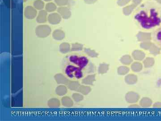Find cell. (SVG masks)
Segmentation results:
<instances>
[{
	"label": "cell",
	"mask_w": 161,
	"mask_h": 121,
	"mask_svg": "<svg viewBox=\"0 0 161 121\" xmlns=\"http://www.w3.org/2000/svg\"><path fill=\"white\" fill-rule=\"evenodd\" d=\"M134 18L142 28L146 29L153 28L161 23V18L154 8L141 10L135 14Z\"/></svg>",
	"instance_id": "obj_1"
},
{
	"label": "cell",
	"mask_w": 161,
	"mask_h": 121,
	"mask_svg": "<svg viewBox=\"0 0 161 121\" xmlns=\"http://www.w3.org/2000/svg\"><path fill=\"white\" fill-rule=\"evenodd\" d=\"M65 71L67 76L70 78H75L77 79H80L83 77L82 69L79 67L69 65L67 66Z\"/></svg>",
	"instance_id": "obj_2"
},
{
	"label": "cell",
	"mask_w": 161,
	"mask_h": 121,
	"mask_svg": "<svg viewBox=\"0 0 161 121\" xmlns=\"http://www.w3.org/2000/svg\"><path fill=\"white\" fill-rule=\"evenodd\" d=\"M69 59L70 62L77 65L82 70L85 68L89 63V60L85 57H78L73 55L70 56Z\"/></svg>",
	"instance_id": "obj_3"
},
{
	"label": "cell",
	"mask_w": 161,
	"mask_h": 121,
	"mask_svg": "<svg viewBox=\"0 0 161 121\" xmlns=\"http://www.w3.org/2000/svg\"><path fill=\"white\" fill-rule=\"evenodd\" d=\"M51 28L47 25H41L35 28L36 36L39 38H45L50 35L51 32Z\"/></svg>",
	"instance_id": "obj_4"
},
{
	"label": "cell",
	"mask_w": 161,
	"mask_h": 121,
	"mask_svg": "<svg viewBox=\"0 0 161 121\" xmlns=\"http://www.w3.org/2000/svg\"><path fill=\"white\" fill-rule=\"evenodd\" d=\"M24 15L27 19H34L37 16V10L34 7L27 6L24 10Z\"/></svg>",
	"instance_id": "obj_5"
},
{
	"label": "cell",
	"mask_w": 161,
	"mask_h": 121,
	"mask_svg": "<svg viewBox=\"0 0 161 121\" xmlns=\"http://www.w3.org/2000/svg\"><path fill=\"white\" fill-rule=\"evenodd\" d=\"M57 12L64 19H69L71 16V10L68 7L61 6L57 8Z\"/></svg>",
	"instance_id": "obj_6"
},
{
	"label": "cell",
	"mask_w": 161,
	"mask_h": 121,
	"mask_svg": "<svg viewBox=\"0 0 161 121\" xmlns=\"http://www.w3.org/2000/svg\"><path fill=\"white\" fill-rule=\"evenodd\" d=\"M62 17L57 13H52L48 15V19L50 24L56 25L60 23Z\"/></svg>",
	"instance_id": "obj_7"
},
{
	"label": "cell",
	"mask_w": 161,
	"mask_h": 121,
	"mask_svg": "<svg viewBox=\"0 0 161 121\" xmlns=\"http://www.w3.org/2000/svg\"><path fill=\"white\" fill-rule=\"evenodd\" d=\"M139 95L133 92H128L125 96L126 101L129 103H137L139 100Z\"/></svg>",
	"instance_id": "obj_8"
},
{
	"label": "cell",
	"mask_w": 161,
	"mask_h": 121,
	"mask_svg": "<svg viewBox=\"0 0 161 121\" xmlns=\"http://www.w3.org/2000/svg\"><path fill=\"white\" fill-rule=\"evenodd\" d=\"M48 12L45 10H40L36 17V21L39 23H45L47 20Z\"/></svg>",
	"instance_id": "obj_9"
},
{
	"label": "cell",
	"mask_w": 161,
	"mask_h": 121,
	"mask_svg": "<svg viewBox=\"0 0 161 121\" xmlns=\"http://www.w3.org/2000/svg\"><path fill=\"white\" fill-rule=\"evenodd\" d=\"M52 37L56 40H61L65 38V34L64 31L60 29H57L52 33Z\"/></svg>",
	"instance_id": "obj_10"
},
{
	"label": "cell",
	"mask_w": 161,
	"mask_h": 121,
	"mask_svg": "<svg viewBox=\"0 0 161 121\" xmlns=\"http://www.w3.org/2000/svg\"><path fill=\"white\" fill-rule=\"evenodd\" d=\"M137 40L139 41H149L151 39V35L150 33L145 32H139L137 35Z\"/></svg>",
	"instance_id": "obj_11"
},
{
	"label": "cell",
	"mask_w": 161,
	"mask_h": 121,
	"mask_svg": "<svg viewBox=\"0 0 161 121\" xmlns=\"http://www.w3.org/2000/svg\"><path fill=\"white\" fill-rule=\"evenodd\" d=\"M55 80L58 84H67L69 83L70 80L66 78L65 76H64L61 74H58L56 75L55 77Z\"/></svg>",
	"instance_id": "obj_12"
},
{
	"label": "cell",
	"mask_w": 161,
	"mask_h": 121,
	"mask_svg": "<svg viewBox=\"0 0 161 121\" xmlns=\"http://www.w3.org/2000/svg\"><path fill=\"white\" fill-rule=\"evenodd\" d=\"M132 56L135 60L142 61L145 58V53L141 50H134L132 53Z\"/></svg>",
	"instance_id": "obj_13"
},
{
	"label": "cell",
	"mask_w": 161,
	"mask_h": 121,
	"mask_svg": "<svg viewBox=\"0 0 161 121\" xmlns=\"http://www.w3.org/2000/svg\"><path fill=\"white\" fill-rule=\"evenodd\" d=\"M125 81L128 84H135L137 81V76L133 74L128 75L125 77Z\"/></svg>",
	"instance_id": "obj_14"
},
{
	"label": "cell",
	"mask_w": 161,
	"mask_h": 121,
	"mask_svg": "<svg viewBox=\"0 0 161 121\" xmlns=\"http://www.w3.org/2000/svg\"><path fill=\"white\" fill-rule=\"evenodd\" d=\"M70 49L71 48H70V44L68 43H66V42L62 43L59 46V50L60 52L64 54L69 52Z\"/></svg>",
	"instance_id": "obj_15"
},
{
	"label": "cell",
	"mask_w": 161,
	"mask_h": 121,
	"mask_svg": "<svg viewBox=\"0 0 161 121\" xmlns=\"http://www.w3.org/2000/svg\"><path fill=\"white\" fill-rule=\"evenodd\" d=\"M95 80V75H88L84 79H82V83L86 85H93L94 82Z\"/></svg>",
	"instance_id": "obj_16"
},
{
	"label": "cell",
	"mask_w": 161,
	"mask_h": 121,
	"mask_svg": "<svg viewBox=\"0 0 161 121\" xmlns=\"http://www.w3.org/2000/svg\"><path fill=\"white\" fill-rule=\"evenodd\" d=\"M136 7V5L133 4L124 7L123 9V12L124 14L126 16H128V15H130Z\"/></svg>",
	"instance_id": "obj_17"
},
{
	"label": "cell",
	"mask_w": 161,
	"mask_h": 121,
	"mask_svg": "<svg viewBox=\"0 0 161 121\" xmlns=\"http://www.w3.org/2000/svg\"><path fill=\"white\" fill-rule=\"evenodd\" d=\"M45 9L47 12L52 13L57 9V5L53 2H48L45 5Z\"/></svg>",
	"instance_id": "obj_18"
},
{
	"label": "cell",
	"mask_w": 161,
	"mask_h": 121,
	"mask_svg": "<svg viewBox=\"0 0 161 121\" xmlns=\"http://www.w3.org/2000/svg\"><path fill=\"white\" fill-rule=\"evenodd\" d=\"M61 103L65 107H71L73 105V103L71 98L68 96H65L61 99Z\"/></svg>",
	"instance_id": "obj_19"
},
{
	"label": "cell",
	"mask_w": 161,
	"mask_h": 121,
	"mask_svg": "<svg viewBox=\"0 0 161 121\" xmlns=\"http://www.w3.org/2000/svg\"><path fill=\"white\" fill-rule=\"evenodd\" d=\"M48 105L51 108H57L60 106V101L56 98H52L48 100Z\"/></svg>",
	"instance_id": "obj_20"
},
{
	"label": "cell",
	"mask_w": 161,
	"mask_h": 121,
	"mask_svg": "<svg viewBox=\"0 0 161 121\" xmlns=\"http://www.w3.org/2000/svg\"><path fill=\"white\" fill-rule=\"evenodd\" d=\"M120 61L122 64L128 65L132 62L133 60L131 57V56L128 55H124L120 58Z\"/></svg>",
	"instance_id": "obj_21"
},
{
	"label": "cell",
	"mask_w": 161,
	"mask_h": 121,
	"mask_svg": "<svg viewBox=\"0 0 161 121\" xmlns=\"http://www.w3.org/2000/svg\"><path fill=\"white\" fill-rule=\"evenodd\" d=\"M56 92L57 95L60 96H63L67 92V89L66 87L63 85L59 86L56 89Z\"/></svg>",
	"instance_id": "obj_22"
},
{
	"label": "cell",
	"mask_w": 161,
	"mask_h": 121,
	"mask_svg": "<svg viewBox=\"0 0 161 121\" xmlns=\"http://www.w3.org/2000/svg\"><path fill=\"white\" fill-rule=\"evenodd\" d=\"M91 91V88L90 87L82 85V86H79L77 91L82 93L83 95H86L89 94Z\"/></svg>",
	"instance_id": "obj_23"
},
{
	"label": "cell",
	"mask_w": 161,
	"mask_h": 121,
	"mask_svg": "<svg viewBox=\"0 0 161 121\" xmlns=\"http://www.w3.org/2000/svg\"><path fill=\"white\" fill-rule=\"evenodd\" d=\"M152 104V101L151 99L146 97L142 98L140 101V105L143 107H150Z\"/></svg>",
	"instance_id": "obj_24"
},
{
	"label": "cell",
	"mask_w": 161,
	"mask_h": 121,
	"mask_svg": "<svg viewBox=\"0 0 161 121\" xmlns=\"http://www.w3.org/2000/svg\"><path fill=\"white\" fill-rule=\"evenodd\" d=\"M154 62L155 61L153 58L149 57L145 59L143 62V64L145 68H149L154 65Z\"/></svg>",
	"instance_id": "obj_25"
},
{
	"label": "cell",
	"mask_w": 161,
	"mask_h": 121,
	"mask_svg": "<svg viewBox=\"0 0 161 121\" xmlns=\"http://www.w3.org/2000/svg\"><path fill=\"white\" fill-rule=\"evenodd\" d=\"M33 6L37 10H41L44 8L45 4L42 0H36L33 3Z\"/></svg>",
	"instance_id": "obj_26"
},
{
	"label": "cell",
	"mask_w": 161,
	"mask_h": 121,
	"mask_svg": "<svg viewBox=\"0 0 161 121\" xmlns=\"http://www.w3.org/2000/svg\"><path fill=\"white\" fill-rule=\"evenodd\" d=\"M109 69V65L103 63L100 64L98 68V73L100 74H103L106 73Z\"/></svg>",
	"instance_id": "obj_27"
},
{
	"label": "cell",
	"mask_w": 161,
	"mask_h": 121,
	"mask_svg": "<svg viewBox=\"0 0 161 121\" xmlns=\"http://www.w3.org/2000/svg\"><path fill=\"white\" fill-rule=\"evenodd\" d=\"M131 69L134 72H139L143 68L142 64L140 62H133L131 66Z\"/></svg>",
	"instance_id": "obj_28"
},
{
	"label": "cell",
	"mask_w": 161,
	"mask_h": 121,
	"mask_svg": "<svg viewBox=\"0 0 161 121\" xmlns=\"http://www.w3.org/2000/svg\"><path fill=\"white\" fill-rule=\"evenodd\" d=\"M69 89L72 91H77V89L80 86L78 82L77 81H70L69 83L67 84Z\"/></svg>",
	"instance_id": "obj_29"
},
{
	"label": "cell",
	"mask_w": 161,
	"mask_h": 121,
	"mask_svg": "<svg viewBox=\"0 0 161 121\" xmlns=\"http://www.w3.org/2000/svg\"><path fill=\"white\" fill-rule=\"evenodd\" d=\"M149 51L153 55H156L160 53V49L157 46H156L153 43L150 48L149 49Z\"/></svg>",
	"instance_id": "obj_30"
},
{
	"label": "cell",
	"mask_w": 161,
	"mask_h": 121,
	"mask_svg": "<svg viewBox=\"0 0 161 121\" xmlns=\"http://www.w3.org/2000/svg\"><path fill=\"white\" fill-rule=\"evenodd\" d=\"M129 71V68L125 66H120L117 69V72L120 75H125L128 74Z\"/></svg>",
	"instance_id": "obj_31"
},
{
	"label": "cell",
	"mask_w": 161,
	"mask_h": 121,
	"mask_svg": "<svg viewBox=\"0 0 161 121\" xmlns=\"http://www.w3.org/2000/svg\"><path fill=\"white\" fill-rule=\"evenodd\" d=\"M84 52L88 56L91 57H97L99 56L98 53L96 52L94 50H92L90 49L85 48L84 49Z\"/></svg>",
	"instance_id": "obj_32"
},
{
	"label": "cell",
	"mask_w": 161,
	"mask_h": 121,
	"mask_svg": "<svg viewBox=\"0 0 161 121\" xmlns=\"http://www.w3.org/2000/svg\"><path fill=\"white\" fill-rule=\"evenodd\" d=\"M83 45L79 43H74L72 45L71 50L72 51H81L83 49Z\"/></svg>",
	"instance_id": "obj_33"
},
{
	"label": "cell",
	"mask_w": 161,
	"mask_h": 121,
	"mask_svg": "<svg viewBox=\"0 0 161 121\" xmlns=\"http://www.w3.org/2000/svg\"><path fill=\"white\" fill-rule=\"evenodd\" d=\"M55 3L59 7L65 6L69 3V0H54Z\"/></svg>",
	"instance_id": "obj_34"
},
{
	"label": "cell",
	"mask_w": 161,
	"mask_h": 121,
	"mask_svg": "<svg viewBox=\"0 0 161 121\" xmlns=\"http://www.w3.org/2000/svg\"><path fill=\"white\" fill-rule=\"evenodd\" d=\"M153 43L149 41H145L141 44L140 46L141 48L145 50H148L149 49Z\"/></svg>",
	"instance_id": "obj_35"
},
{
	"label": "cell",
	"mask_w": 161,
	"mask_h": 121,
	"mask_svg": "<svg viewBox=\"0 0 161 121\" xmlns=\"http://www.w3.org/2000/svg\"><path fill=\"white\" fill-rule=\"evenodd\" d=\"M72 97L75 102H78L83 100V96L79 93H73L72 95Z\"/></svg>",
	"instance_id": "obj_36"
},
{
	"label": "cell",
	"mask_w": 161,
	"mask_h": 121,
	"mask_svg": "<svg viewBox=\"0 0 161 121\" xmlns=\"http://www.w3.org/2000/svg\"><path fill=\"white\" fill-rule=\"evenodd\" d=\"M130 1L131 0H118L117 1V4L118 5L120 6H125L129 3Z\"/></svg>",
	"instance_id": "obj_37"
},
{
	"label": "cell",
	"mask_w": 161,
	"mask_h": 121,
	"mask_svg": "<svg viewBox=\"0 0 161 121\" xmlns=\"http://www.w3.org/2000/svg\"><path fill=\"white\" fill-rule=\"evenodd\" d=\"M96 70L95 66L94 64L90 63L87 69V72L88 73H91L94 72Z\"/></svg>",
	"instance_id": "obj_38"
},
{
	"label": "cell",
	"mask_w": 161,
	"mask_h": 121,
	"mask_svg": "<svg viewBox=\"0 0 161 121\" xmlns=\"http://www.w3.org/2000/svg\"><path fill=\"white\" fill-rule=\"evenodd\" d=\"M97 1V0H84V2L88 5L94 4Z\"/></svg>",
	"instance_id": "obj_39"
},
{
	"label": "cell",
	"mask_w": 161,
	"mask_h": 121,
	"mask_svg": "<svg viewBox=\"0 0 161 121\" xmlns=\"http://www.w3.org/2000/svg\"><path fill=\"white\" fill-rule=\"evenodd\" d=\"M141 2H142V0H132L133 4L136 6L139 5Z\"/></svg>",
	"instance_id": "obj_40"
},
{
	"label": "cell",
	"mask_w": 161,
	"mask_h": 121,
	"mask_svg": "<svg viewBox=\"0 0 161 121\" xmlns=\"http://www.w3.org/2000/svg\"><path fill=\"white\" fill-rule=\"evenodd\" d=\"M156 37H157V40L160 42L161 44V30L160 31H158V33L157 34Z\"/></svg>",
	"instance_id": "obj_41"
},
{
	"label": "cell",
	"mask_w": 161,
	"mask_h": 121,
	"mask_svg": "<svg viewBox=\"0 0 161 121\" xmlns=\"http://www.w3.org/2000/svg\"><path fill=\"white\" fill-rule=\"evenodd\" d=\"M154 107L155 108H161V102H156L154 105Z\"/></svg>",
	"instance_id": "obj_42"
},
{
	"label": "cell",
	"mask_w": 161,
	"mask_h": 121,
	"mask_svg": "<svg viewBox=\"0 0 161 121\" xmlns=\"http://www.w3.org/2000/svg\"><path fill=\"white\" fill-rule=\"evenodd\" d=\"M154 1L161 5V0H154Z\"/></svg>",
	"instance_id": "obj_43"
},
{
	"label": "cell",
	"mask_w": 161,
	"mask_h": 121,
	"mask_svg": "<svg viewBox=\"0 0 161 121\" xmlns=\"http://www.w3.org/2000/svg\"><path fill=\"white\" fill-rule=\"evenodd\" d=\"M43 1H46V2H49V1H52V0H43Z\"/></svg>",
	"instance_id": "obj_44"
},
{
	"label": "cell",
	"mask_w": 161,
	"mask_h": 121,
	"mask_svg": "<svg viewBox=\"0 0 161 121\" xmlns=\"http://www.w3.org/2000/svg\"><path fill=\"white\" fill-rule=\"evenodd\" d=\"M26 1H27V0H24V2H26Z\"/></svg>",
	"instance_id": "obj_45"
}]
</instances>
